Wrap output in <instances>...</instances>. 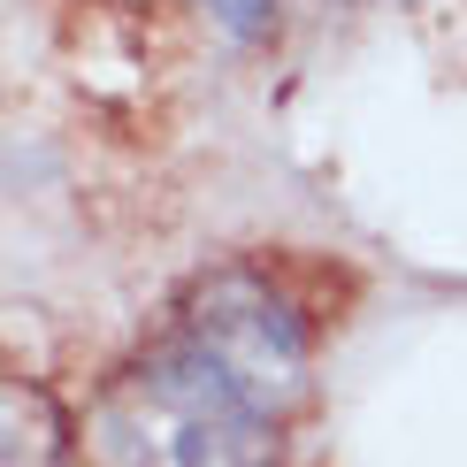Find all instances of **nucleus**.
Masks as SVG:
<instances>
[{
    "instance_id": "nucleus-1",
    "label": "nucleus",
    "mask_w": 467,
    "mask_h": 467,
    "mask_svg": "<svg viewBox=\"0 0 467 467\" xmlns=\"http://www.w3.org/2000/svg\"><path fill=\"white\" fill-rule=\"evenodd\" d=\"M284 437L177 337L100 391L85 414V467H276Z\"/></svg>"
},
{
    "instance_id": "nucleus-2",
    "label": "nucleus",
    "mask_w": 467,
    "mask_h": 467,
    "mask_svg": "<svg viewBox=\"0 0 467 467\" xmlns=\"http://www.w3.org/2000/svg\"><path fill=\"white\" fill-rule=\"evenodd\" d=\"M177 345L200 353L245 406H261L268 421H284L306 399V329L299 315L245 268H223L184 299Z\"/></svg>"
},
{
    "instance_id": "nucleus-3",
    "label": "nucleus",
    "mask_w": 467,
    "mask_h": 467,
    "mask_svg": "<svg viewBox=\"0 0 467 467\" xmlns=\"http://www.w3.org/2000/svg\"><path fill=\"white\" fill-rule=\"evenodd\" d=\"M0 414H8V467H62L69 460V421L38 383L8 376L0 391Z\"/></svg>"
},
{
    "instance_id": "nucleus-4",
    "label": "nucleus",
    "mask_w": 467,
    "mask_h": 467,
    "mask_svg": "<svg viewBox=\"0 0 467 467\" xmlns=\"http://www.w3.org/2000/svg\"><path fill=\"white\" fill-rule=\"evenodd\" d=\"M215 8H223V16H230L238 31H253V24H261V8H268V0H215Z\"/></svg>"
}]
</instances>
